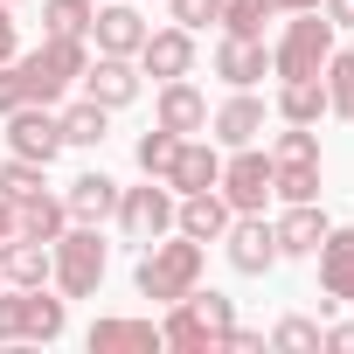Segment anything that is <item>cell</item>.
<instances>
[{"label":"cell","mask_w":354,"mask_h":354,"mask_svg":"<svg viewBox=\"0 0 354 354\" xmlns=\"http://www.w3.org/2000/svg\"><path fill=\"white\" fill-rule=\"evenodd\" d=\"M84 63H91L84 35H42V49L21 56V91H28V104H56V97L84 77Z\"/></svg>","instance_id":"1"},{"label":"cell","mask_w":354,"mask_h":354,"mask_svg":"<svg viewBox=\"0 0 354 354\" xmlns=\"http://www.w3.org/2000/svg\"><path fill=\"white\" fill-rule=\"evenodd\" d=\"M104 264H111V250L97 243L91 223H77V230H63V236L49 243V278H56L63 299H91V292L104 285Z\"/></svg>","instance_id":"2"},{"label":"cell","mask_w":354,"mask_h":354,"mask_svg":"<svg viewBox=\"0 0 354 354\" xmlns=\"http://www.w3.org/2000/svg\"><path fill=\"white\" fill-rule=\"evenodd\" d=\"M195 285H202V243H195V236L146 243V257H139V292H146V299L174 306V299H188Z\"/></svg>","instance_id":"3"},{"label":"cell","mask_w":354,"mask_h":354,"mask_svg":"<svg viewBox=\"0 0 354 354\" xmlns=\"http://www.w3.org/2000/svg\"><path fill=\"white\" fill-rule=\"evenodd\" d=\"M223 326H236V306L223 299V292H188V299H174V313H167V326H160V347H216L223 340Z\"/></svg>","instance_id":"4"},{"label":"cell","mask_w":354,"mask_h":354,"mask_svg":"<svg viewBox=\"0 0 354 354\" xmlns=\"http://www.w3.org/2000/svg\"><path fill=\"white\" fill-rule=\"evenodd\" d=\"M63 326H70V299H49L42 285H15V299H0V347L56 340Z\"/></svg>","instance_id":"5"},{"label":"cell","mask_w":354,"mask_h":354,"mask_svg":"<svg viewBox=\"0 0 354 354\" xmlns=\"http://www.w3.org/2000/svg\"><path fill=\"white\" fill-rule=\"evenodd\" d=\"M326 56H333V21H326L319 8H306V15L278 35L271 70H278V77H319V70H326Z\"/></svg>","instance_id":"6"},{"label":"cell","mask_w":354,"mask_h":354,"mask_svg":"<svg viewBox=\"0 0 354 354\" xmlns=\"http://www.w3.org/2000/svg\"><path fill=\"white\" fill-rule=\"evenodd\" d=\"M174 209H181V195L146 174V188H125V195H118V230H125L132 243H160V236L174 230Z\"/></svg>","instance_id":"7"},{"label":"cell","mask_w":354,"mask_h":354,"mask_svg":"<svg viewBox=\"0 0 354 354\" xmlns=\"http://www.w3.org/2000/svg\"><path fill=\"white\" fill-rule=\"evenodd\" d=\"M216 195H223L236 216H264V202H271V153H257V146H236V160H223V181H216Z\"/></svg>","instance_id":"8"},{"label":"cell","mask_w":354,"mask_h":354,"mask_svg":"<svg viewBox=\"0 0 354 354\" xmlns=\"http://www.w3.org/2000/svg\"><path fill=\"white\" fill-rule=\"evenodd\" d=\"M8 146H15L21 160L49 167V160L63 153V118H56L49 104H21V111H8Z\"/></svg>","instance_id":"9"},{"label":"cell","mask_w":354,"mask_h":354,"mask_svg":"<svg viewBox=\"0 0 354 354\" xmlns=\"http://www.w3.org/2000/svg\"><path fill=\"white\" fill-rule=\"evenodd\" d=\"M230 264L243 271V278H264L271 264H278V236H271V223L264 216H230Z\"/></svg>","instance_id":"10"},{"label":"cell","mask_w":354,"mask_h":354,"mask_svg":"<svg viewBox=\"0 0 354 354\" xmlns=\"http://www.w3.org/2000/svg\"><path fill=\"white\" fill-rule=\"evenodd\" d=\"M139 63H146V77H160V84H174V77H188L195 70V35L174 21V28H146V42H139Z\"/></svg>","instance_id":"11"},{"label":"cell","mask_w":354,"mask_h":354,"mask_svg":"<svg viewBox=\"0 0 354 354\" xmlns=\"http://www.w3.org/2000/svg\"><path fill=\"white\" fill-rule=\"evenodd\" d=\"M91 42H97V56H139V42H146V15H139V8H118V0H104V8L91 15Z\"/></svg>","instance_id":"12"},{"label":"cell","mask_w":354,"mask_h":354,"mask_svg":"<svg viewBox=\"0 0 354 354\" xmlns=\"http://www.w3.org/2000/svg\"><path fill=\"white\" fill-rule=\"evenodd\" d=\"M84 91H91V104L125 111V104L139 97V70H132V56H97V63H84Z\"/></svg>","instance_id":"13"},{"label":"cell","mask_w":354,"mask_h":354,"mask_svg":"<svg viewBox=\"0 0 354 354\" xmlns=\"http://www.w3.org/2000/svg\"><path fill=\"white\" fill-rule=\"evenodd\" d=\"M313 257H319V285H326L319 313H326V306H340V299H354V230H326Z\"/></svg>","instance_id":"14"},{"label":"cell","mask_w":354,"mask_h":354,"mask_svg":"<svg viewBox=\"0 0 354 354\" xmlns=\"http://www.w3.org/2000/svg\"><path fill=\"white\" fill-rule=\"evenodd\" d=\"M216 181H223V153L202 146V139H181V153H174V167H167V188L174 195H209Z\"/></svg>","instance_id":"15"},{"label":"cell","mask_w":354,"mask_h":354,"mask_svg":"<svg viewBox=\"0 0 354 354\" xmlns=\"http://www.w3.org/2000/svg\"><path fill=\"white\" fill-rule=\"evenodd\" d=\"M264 70H271V49H264L257 35H223V49H216V77H223L230 91H250Z\"/></svg>","instance_id":"16"},{"label":"cell","mask_w":354,"mask_h":354,"mask_svg":"<svg viewBox=\"0 0 354 354\" xmlns=\"http://www.w3.org/2000/svg\"><path fill=\"white\" fill-rule=\"evenodd\" d=\"M271 236H278V257H313V250H319V236H326L319 202H285V216L271 223Z\"/></svg>","instance_id":"17"},{"label":"cell","mask_w":354,"mask_h":354,"mask_svg":"<svg viewBox=\"0 0 354 354\" xmlns=\"http://www.w3.org/2000/svg\"><path fill=\"white\" fill-rule=\"evenodd\" d=\"M63 209H70V223H104V216H118V181L111 174H77L70 181V195H63Z\"/></svg>","instance_id":"18"},{"label":"cell","mask_w":354,"mask_h":354,"mask_svg":"<svg viewBox=\"0 0 354 354\" xmlns=\"http://www.w3.org/2000/svg\"><path fill=\"white\" fill-rule=\"evenodd\" d=\"M230 202L209 188V195H181V209H174V230H181V236H195V243H216L223 230H230Z\"/></svg>","instance_id":"19"},{"label":"cell","mask_w":354,"mask_h":354,"mask_svg":"<svg viewBox=\"0 0 354 354\" xmlns=\"http://www.w3.org/2000/svg\"><path fill=\"white\" fill-rule=\"evenodd\" d=\"M160 125L181 132V139H188V132H209V97H202L188 77H174V84L160 91Z\"/></svg>","instance_id":"20"},{"label":"cell","mask_w":354,"mask_h":354,"mask_svg":"<svg viewBox=\"0 0 354 354\" xmlns=\"http://www.w3.org/2000/svg\"><path fill=\"white\" fill-rule=\"evenodd\" d=\"M0 278L8 285H49V243L15 230L8 243H0Z\"/></svg>","instance_id":"21"},{"label":"cell","mask_w":354,"mask_h":354,"mask_svg":"<svg viewBox=\"0 0 354 354\" xmlns=\"http://www.w3.org/2000/svg\"><path fill=\"white\" fill-rule=\"evenodd\" d=\"M209 125H216V139H223V146H257V132H264V104H257L250 91H236Z\"/></svg>","instance_id":"22"},{"label":"cell","mask_w":354,"mask_h":354,"mask_svg":"<svg viewBox=\"0 0 354 354\" xmlns=\"http://www.w3.org/2000/svg\"><path fill=\"white\" fill-rule=\"evenodd\" d=\"M15 230H21V236L56 243V236L70 230V209H63L56 195H42V188H35V195H21V202H15Z\"/></svg>","instance_id":"23"},{"label":"cell","mask_w":354,"mask_h":354,"mask_svg":"<svg viewBox=\"0 0 354 354\" xmlns=\"http://www.w3.org/2000/svg\"><path fill=\"white\" fill-rule=\"evenodd\" d=\"M319 111H326V84L319 77H285L278 84V118L285 125H313Z\"/></svg>","instance_id":"24"},{"label":"cell","mask_w":354,"mask_h":354,"mask_svg":"<svg viewBox=\"0 0 354 354\" xmlns=\"http://www.w3.org/2000/svg\"><path fill=\"white\" fill-rule=\"evenodd\" d=\"M118 347H160V326L153 319H97L91 354H118Z\"/></svg>","instance_id":"25"},{"label":"cell","mask_w":354,"mask_h":354,"mask_svg":"<svg viewBox=\"0 0 354 354\" xmlns=\"http://www.w3.org/2000/svg\"><path fill=\"white\" fill-rule=\"evenodd\" d=\"M271 195L278 202H319V160H271Z\"/></svg>","instance_id":"26"},{"label":"cell","mask_w":354,"mask_h":354,"mask_svg":"<svg viewBox=\"0 0 354 354\" xmlns=\"http://www.w3.org/2000/svg\"><path fill=\"white\" fill-rule=\"evenodd\" d=\"M104 132H111V111L104 104H70L63 111V146H104Z\"/></svg>","instance_id":"27"},{"label":"cell","mask_w":354,"mask_h":354,"mask_svg":"<svg viewBox=\"0 0 354 354\" xmlns=\"http://www.w3.org/2000/svg\"><path fill=\"white\" fill-rule=\"evenodd\" d=\"M326 111H340V118H354V49H333L326 56Z\"/></svg>","instance_id":"28"},{"label":"cell","mask_w":354,"mask_h":354,"mask_svg":"<svg viewBox=\"0 0 354 354\" xmlns=\"http://www.w3.org/2000/svg\"><path fill=\"white\" fill-rule=\"evenodd\" d=\"M91 0H42V28L49 35H91Z\"/></svg>","instance_id":"29"},{"label":"cell","mask_w":354,"mask_h":354,"mask_svg":"<svg viewBox=\"0 0 354 354\" xmlns=\"http://www.w3.org/2000/svg\"><path fill=\"white\" fill-rule=\"evenodd\" d=\"M174 153H181V132H167V125H153V132L139 139V174H153V181H167V167H174Z\"/></svg>","instance_id":"30"},{"label":"cell","mask_w":354,"mask_h":354,"mask_svg":"<svg viewBox=\"0 0 354 354\" xmlns=\"http://www.w3.org/2000/svg\"><path fill=\"white\" fill-rule=\"evenodd\" d=\"M35 188H42V167H35V160H21V153L0 160V195H8V202H21V195H35Z\"/></svg>","instance_id":"31"},{"label":"cell","mask_w":354,"mask_h":354,"mask_svg":"<svg viewBox=\"0 0 354 354\" xmlns=\"http://www.w3.org/2000/svg\"><path fill=\"white\" fill-rule=\"evenodd\" d=\"M264 21H271V15L257 8V0H223V28H230V35H257V42H264Z\"/></svg>","instance_id":"32"},{"label":"cell","mask_w":354,"mask_h":354,"mask_svg":"<svg viewBox=\"0 0 354 354\" xmlns=\"http://www.w3.org/2000/svg\"><path fill=\"white\" fill-rule=\"evenodd\" d=\"M271 160H319V132H306V125H292V132H278V146H271Z\"/></svg>","instance_id":"33"},{"label":"cell","mask_w":354,"mask_h":354,"mask_svg":"<svg viewBox=\"0 0 354 354\" xmlns=\"http://www.w3.org/2000/svg\"><path fill=\"white\" fill-rule=\"evenodd\" d=\"M271 347H285V354H306V347H319V326H313V319H278Z\"/></svg>","instance_id":"34"},{"label":"cell","mask_w":354,"mask_h":354,"mask_svg":"<svg viewBox=\"0 0 354 354\" xmlns=\"http://www.w3.org/2000/svg\"><path fill=\"white\" fill-rule=\"evenodd\" d=\"M174 21H181V28L195 35V28H209V21H223V0H174Z\"/></svg>","instance_id":"35"},{"label":"cell","mask_w":354,"mask_h":354,"mask_svg":"<svg viewBox=\"0 0 354 354\" xmlns=\"http://www.w3.org/2000/svg\"><path fill=\"white\" fill-rule=\"evenodd\" d=\"M21 104H28V91H21V63H0V118L21 111Z\"/></svg>","instance_id":"36"},{"label":"cell","mask_w":354,"mask_h":354,"mask_svg":"<svg viewBox=\"0 0 354 354\" xmlns=\"http://www.w3.org/2000/svg\"><path fill=\"white\" fill-rule=\"evenodd\" d=\"M216 347H230V354H264V333H250V326H223Z\"/></svg>","instance_id":"37"},{"label":"cell","mask_w":354,"mask_h":354,"mask_svg":"<svg viewBox=\"0 0 354 354\" xmlns=\"http://www.w3.org/2000/svg\"><path fill=\"white\" fill-rule=\"evenodd\" d=\"M0 63H15V8L0 0Z\"/></svg>","instance_id":"38"},{"label":"cell","mask_w":354,"mask_h":354,"mask_svg":"<svg viewBox=\"0 0 354 354\" xmlns=\"http://www.w3.org/2000/svg\"><path fill=\"white\" fill-rule=\"evenodd\" d=\"M319 15H326L333 28H354V0H319Z\"/></svg>","instance_id":"39"},{"label":"cell","mask_w":354,"mask_h":354,"mask_svg":"<svg viewBox=\"0 0 354 354\" xmlns=\"http://www.w3.org/2000/svg\"><path fill=\"white\" fill-rule=\"evenodd\" d=\"M319 347H333V354H354V326H333V333H319Z\"/></svg>","instance_id":"40"},{"label":"cell","mask_w":354,"mask_h":354,"mask_svg":"<svg viewBox=\"0 0 354 354\" xmlns=\"http://www.w3.org/2000/svg\"><path fill=\"white\" fill-rule=\"evenodd\" d=\"M264 15H306V8H319V0H257Z\"/></svg>","instance_id":"41"},{"label":"cell","mask_w":354,"mask_h":354,"mask_svg":"<svg viewBox=\"0 0 354 354\" xmlns=\"http://www.w3.org/2000/svg\"><path fill=\"white\" fill-rule=\"evenodd\" d=\"M8 236H15V202L0 195V243H8Z\"/></svg>","instance_id":"42"},{"label":"cell","mask_w":354,"mask_h":354,"mask_svg":"<svg viewBox=\"0 0 354 354\" xmlns=\"http://www.w3.org/2000/svg\"><path fill=\"white\" fill-rule=\"evenodd\" d=\"M8 8H15V0H8Z\"/></svg>","instance_id":"43"}]
</instances>
